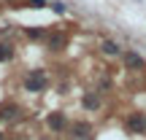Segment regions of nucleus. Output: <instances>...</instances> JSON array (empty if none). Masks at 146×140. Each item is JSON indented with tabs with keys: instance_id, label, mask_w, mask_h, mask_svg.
<instances>
[{
	"instance_id": "nucleus-11",
	"label": "nucleus",
	"mask_w": 146,
	"mask_h": 140,
	"mask_svg": "<svg viewBox=\"0 0 146 140\" xmlns=\"http://www.w3.org/2000/svg\"><path fill=\"white\" fill-rule=\"evenodd\" d=\"M25 35H27V38H33V41H38V38H43L46 32H43V30H38V27H27V30H25Z\"/></svg>"
},
{
	"instance_id": "nucleus-1",
	"label": "nucleus",
	"mask_w": 146,
	"mask_h": 140,
	"mask_svg": "<svg viewBox=\"0 0 146 140\" xmlns=\"http://www.w3.org/2000/svg\"><path fill=\"white\" fill-rule=\"evenodd\" d=\"M46 86H49V76L43 70H30V76L25 78V89L27 92H46Z\"/></svg>"
},
{
	"instance_id": "nucleus-8",
	"label": "nucleus",
	"mask_w": 146,
	"mask_h": 140,
	"mask_svg": "<svg viewBox=\"0 0 146 140\" xmlns=\"http://www.w3.org/2000/svg\"><path fill=\"white\" fill-rule=\"evenodd\" d=\"M103 54H106V57H119V54H122V46L116 41H103Z\"/></svg>"
},
{
	"instance_id": "nucleus-9",
	"label": "nucleus",
	"mask_w": 146,
	"mask_h": 140,
	"mask_svg": "<svg viewBox=\"0 0 146 140\" xmlns=\"http://www.w3.org/2000/svg\"><path fill=\"white\" fill-rule=\"evenodd\" d=\"M84 108H87V110H98L100 108V97L95 92H87V94H84Z\"/></svg>"
},
{
	"instance_id": "nucleus-7",
	"label": "nucleus",
	"mask_w": 146,
	"mask_h": 140,
	"mask_svg": "<svg viewBox=\"0 0 146 140\" xmlns=\"http://www.w3.org/2000/svg\"><path fill=\"white\" fill-rule=\"evenodd\" d=\"M16 116H19V105L11 103V105H3V108H0V119L3 121H14Z\"/></svg>"
},
{
	"instance_id": "nucleus-3",
	"label": "nucleus",
	"mask_w": 146,
	"mask_h": 140,
	"mask_svg": "<svg viewBox=\"0 0 146 140\" xmlns=\"http://www.w3.org/2000/svg\"><path fill=\"white\" fill-rule=\"evenodd\" d=\"M70 132L76 140H92V124H87V121H73Z\"/></svg>"
},
{
	"instance_id": "nucleus-12",
	"label": "nucleus",
	"mask_w": 146,
	"mask_h": 140,
	"mask_svg": "<svg viewBox=\"0 0 146 140\" xmlns=\"http://www.w3.org/2000/svg\"><path fill=\"white\" fill-rule=\"evenodd\" d=\"M27 5H30V8H43L46 0H27Z\"/></svg>"
},
{
	"instance_id": "nucleus-6",
	"label": "nucleus",
	"mask_w": 146,
	"mask_h": 140,
	"mask_svg": "<svg viewBox=\"0 0 146 140\" xmlns=\"http://www.w3.org/2000/svg\"><path fill=\"white\" fill-rule=\"evenodd\" d=\"M46 127H49L52 132H62L65 127H68V121H65V116L57 110V113H49V119H46Z\"/></svg>"
},
{
	"instance_id": "nucleus-4",
	"label": "nucleus",
	"mask_w": 146,
	"mask_h": 140,
	"mask_svg": "<svg viewBox=\"0 0 146 140\" xmlns=\"http://www.w3.org/2000/svg\"><path fill=\"white\" fill-rule=\"evenodd\" d=\"M125 68L127 70H143V57L138 51H125Z\"/></svg>"
},
{
	"instance_id": "nucleus-5",
	"label": "nucleus",
	"mask_w": 146,
	"mask_h": 140,
	"mask_svg": "<svg viewBox=\"0 0 146 140\" xmlns=\"http://www.w3.org/2000/svg\"><path fill=\"white\" fill-rule=\"evenodd\" d=\"M46 43H49V49H52V51H60V49L65 46V43H68V38H65V32H46Z\"/></svg>"
},
{
	"instance_id": "nucleus-14",
	"label": "nucleus",
	"mask_w": 146,
	"mask_h": 140,
	"mask_svg": "<svg viewBox=\"0 0 146 140\" xmlns=\"http://www.w3.org/2000/svg\"><path fill=\"white\" fill-rule=\"evenodd\" d=\"M0 140H5V137H3V132H0Z\"/></svg>"
},
{
	"instance_id": "nucleus-2",
	"label": "nucleus",
	"mask_w": 146,
	"mask_h": 140,
	"mask_svg": "<svg viewBox=\"0 0 146 140\" xmlns=\"http://www.w3.org/2000/svg\"><path fill=\"white\" fill-rule=\"evenodd\" d=\"M127 129L133 135H143L146 132V113H130L127 116Z\"/></svg>"
},
{
	"instance_id": "nucleus-13",
	"label": "nucleus",
	"mask_w": 146,
	"mask_h": 140,
	"mask_svg": "<svg viewBox=\"0 0 146 140\" xmlns=\"http://www.w3.org/2000/svg\"><path fill=\"white\" fill-rule=\"evenodd\" d=\"M52 8H54V14H65V5L62 3H52Z\"/></svg>"
},
{
	"instance_id": "nucleus-10",
	"label": "nucleus",
	"mask_w": 146,
	"mask_h": 140,
	"mask_svg": "<svg viewBox=\"0 0 146 140\" xmlns=\"http://www.w3.org/2000/svg\"><path fill=\"white\" fill-rule=\"evenodd\" d=\"M14 57V46L11 43H0V62H8Z\"/></svg>"
}]
</instances>
